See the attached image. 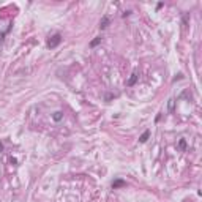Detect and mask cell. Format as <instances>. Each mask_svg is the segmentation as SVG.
Wrapping results in <instances>:
<instances>
[{"mask_svg": "<svg viewBox=\"0 0 202 202\" xmlns=\"http://www.w3.org/2000/svg\"><path fill=\"white\" fill-rule=\"evenodd\" d=\"M60 41H62V36L58 35V33H56V35L52 36V38H49V40H48V48H50V49L56 48V46L60 44Z\"/></svg>", "mask_w": 202, "mask_h": 202, "instance_id": "cell-1", "label": "cell"}, {"mask_svg": "<svg viewBox=\"0 0 202 202\" xmlns=\"http://www.w3.org/2000/svg\"><path fill=\"white\" fill-rule=\"evenodd\" d=\"M149 136H150V131H144V133H142V136L139 137V142H142V144H144V142H147Z\"/></svg>", "mask_w": 202, "mask_h": 202, "instance_id": "cell-2", "label": "cell"}, {"mask_svg": "<svg viewBox=\"0 0 202 202\" xmlns=\"http://www.w3.org/2000/svg\"><path fill=\"white\" fill-rule=\"evenodd\" d=\"M136 81H137V74L134 73V74H131V77H130V79L126 81V85H133V84H134Z\"/></svg>", "mask_w": 202, "mask_h": 202, "instance_id": "cell-3", "label": "cell"}, {"mask_svg": "<svg viewBox=\"0 0 202 202\" xmlns=\"http://www.w3.org/2000/svg\"><path fill=\"white\" fill-rule=\"evenodd\" d=\"M62 117H63V114H62L60 111H58V112H54V115H52V118H54V120H56V122L62 120Z\"/></svg>", "mask_w": 202, "mask_h": 202, "instance_id": "cell-4", "label": "cell"}, {"mask_svg": "<svg viewBox=\"0 0 202 202\" xmlns=\"http://www.w3.org/2000/svg\"><path fill=\"white\" fill-rule=\"evenodd\" d=\"M107 24H109V19H107V17H103V21L100 22V27H101V29H106Z\"/></svg>", "mask_w": 202, "mask_h": 202, "instance_id": "cell-5", "label": "cell"}, {"mask_svg": "<svg viewBox=\"0 0 202 202\" xmlns=\"http://www.w3.org/2000/svg\"><path fill=\"white\" fill-rule=\"evenodd\" d=\"M118 186H125V182L123 180H115L112 183V188H118Z\"/></svg>", "mask_w": 202, "mask_h": 202, "instance_id": "cell-6", "label": "cell"}, {"mask_svg": "<svg viewBox=\"0 0 202 202\" xmlns=\"http://www.w3.org/2000/svg\"><path fill=\"white\" fill-rule=\"evenodd\" d=\"M185 147H186L185 139H180V142H178V149H180V150H185Z\"/></svg>", "mask_w": 202, "mask_h": 202, "instance_id": "cell-7", "label": "cell"}, {"mask_svg": "<svg viewBox=\"0 0 202 202\" xmlns=\"http://www.w3.org/2000/svg\"><path fill=\"white\" fill-rule=\"evenodd\" d=\"M98 43H101V38H95V40L90 43V48H95V46L98 44Z\"/></svg>", "mask_w": 202, "mask_h": 202, "instance_id": "cell-8", "label": "cell"}, {"mask_svg": "<svg viewBox=\"0 0 202 202\" xmlns=\"http://www.w3.org/2000/svg\"><path fill=\"white\" fill-rule=\"evenodd\" d=\"M3 150V145H2V142H0V152H2Z\"/></svg>", "mask_w": 202, "mask_h": 202, "instance_id": "cell-9", "label": "cell"}]
</instances>
